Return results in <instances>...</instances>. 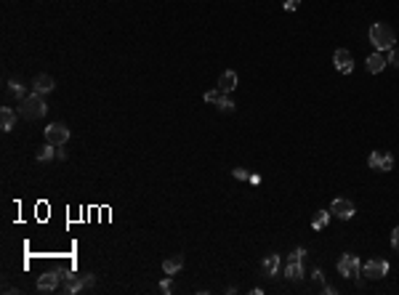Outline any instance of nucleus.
<instances>
[{"label":"nucleus","mask_w":399,"mask_h":295,"mask_svg":"<svg viewBox=\"0 0 399 295\" xmlns=\"http://www.w3.org/2000/svg\"><path fill=\"white\" fill-rule=\"evenodd\" d=\"M338 271H341V277H346V279H357L359 274H362L359 258H357V255H351V253H343L341 261H338Z\"/></svg>","instance_id":"nucleus-3"},{"label":"nucleus","mask_w":399,"mask_h":295,"mask_svg":"<svg viewBox=\"0 0 399 295\" xmlns=\"http://www.w3.org/2000/svg\"><path fill=\"white\" fill-rule=\"evenodd\" d=\"M391 247H394V250H399V226L391 231Z\"/></svg>","instance_id":"nucleus-26"},{"label":"nucleus","mask_w":399,"mask_h":295,"mask_svg":"<svg viewBox=\"0 0 399 295\" xmlns=\"http://www.w3.org/2000/svg\"><path fill=\"white\" fill-rule=\"evenodd\" d=\"M386 271H389V263H386V261L373 258V261H367L365 266H362V277H367V279H381V277H386Z\"/></svg>","instance_id":"nucleus-8"},{"label":"nucleus","mask_w":399,"mask_h":295,"mask_svg":"<svg viewBox=\"0 0 399 295\" xmlns=\"http://www.w3.org/2000/svg\"><path fill=\"white\" fill-rule=\"evenodd\" d=\"M367 165H370V170H381V152H373L367 157Z\"/></svg>","instance_id":"nucleus-21"},{"label":"nucleus","mask_w":399,"mask_h":295,"mask_svg":"<svg viewBox=\"0 0 399 295\" xmlns=\"http://www.w3.org/2000/svg\"><path fill=\"white\" fill-rule=\"evenodd\" d=\"M8 88H11V93H16V96H21V98H24V91H21V83L11 80V83H8Z\"/></svg>","instance_id":"nucleus-24"},{"label":"nucleus","mask_w":399,"mask_h":295,"mask_svg":"<svg viewBox=\"0 0 399 295\" xmlns=\"http://www.w3.org/2000/svg\"><path fill=\"white\" fill-rule=\"evenodd\" d=\"M370 43L375 45V51H391L394 43H397V35H394V29H391L389 24L375 21V24L370 27Z\"/></svg>","instance_id":"nucleus-2"},{"label":"nucleus","mask_w":399,"mask_h":295,"mask_svg":"<svg viewBox=\"0 0 399 295\" xmlns=\"http://www.w3.org/2000/svg\"><path fill=\"white\" fill-rule=\"evenodd\" d=\"M83 285H86V290H91V287L96 285V277L94 274H83Z\"/></svg>","instance_id":"nucleus-25"},{"label":"nucleus","mask_w":399,"mask_h":295,"mask_svg":"<svg viewBox=\"0 0 399 295\" xmlns=\"http://www.w3.org/2000/svg\"><path fill=\"white\" fill-rule=\"evenodd\" d=\"M386 64H389V56H383L381 51H375L373 56H367V72H370V75L383 72V69H386Z\"/></svg>","instance_id":"nucleus-10"},{"label":"nucleus","mask_w":399,"mask_h":295,"mask_svg":"<svg viewBox=\"0 0 399 295\" xmlns=\"http://www.w3.org/2000/svg\"><path fill=\"white\" fill-rule=\"evenodd\" d=\"M181 269H184V258H181V255H171V258L163 261V271L168 277L176 274V271H181Z\"/></svg>","instance_id":"nucleus-16"},{"label":"nucleus","mask_w":399,"mask_h":295,"mask_svg":"<svg viewBox=\"0 0 399 295\" xmlns=\"http://www.w3.org/2000/svg\"><path fill=\"white\" fill-rule=\"evenodd\" d=\"M45 112H48V104H45L43 93H35V91L21 98V104H19V114L24 120H37V117H43Z\"/></svg>","instance_id":"nucleus-1"},{"label":"nucleus","mask_w":399,"mask_h":295,"mask_svg":"<svg viewBox=\"0 0 399 295\" xmlns=\"http://www.w3.org/2000/svg\"><path fill=\"white\" fill-rule=\"evenodd\" d=\"M53 157H56V146H53V144H45L43 149L37 152V160H40V162H51Z\"/></svg>","instance_id":"nucleus-19"},{"label":"nucleus","mask_w":399,"mask_h":295,"mask_svg":"<svg viewBox=\"0 0 399 295\" xmlns=\"http://www.w3.org/2000/svg\"><path fill=\"white\" fill-rule=\"evenodd\" d=\"M232 173H234V178H240V181H248V178H250V173L245 168H234Z\"/></svg>","instance_id":"nucleus-23"},{"label":"nucleus","mask_w":399,"mask_h":295,"mask_svg":"<svg viewBox=\"0 0 399 295\" xmlns=\"http://www.w3.org/2000/svg\"><path fill=\"white\" fill-rule=\"evenodd\" d=\"M330 210H319V213H314V221H311V229L314 231H319V229H325L327 223H330Z\"/></svg>","instance_id":"nucleus-18"},{"label":"nucleus","mask_w":399,"mask_h":295,"mask_svg":"<svg viewBox=\"0 0 399 295\" xmlns=\"http://www.w3.org/2000/svg\"><path fill=\"white\" fill-rule=\"evenodd\" d=\"M330 213H333L335 218H341V221H349L351 215L357 213V207H354V202L346 199V197H335L333 205H330Z\"/></svg>","instance_id":"nucleus-5"},{"label":"nucleus","mask_w":399,"mask_h":295,"mask_svg":"<svg viewBox=\"0 0 399 295\" xmlns=\"http://www.w3.org/2000/svg\"><path fill=\"white\" fill-rule=\"evenodd\" d=\"M301 5V0H285V11H296Z\"/></svg>","instance_id":"nucleus-27"},{"label":"nucleus","mask_w":399,"mask_h":295,"mask_svg":"<svg viewBox=\"0 0 399 295\" xmlns=\"http://www.w3.org/2000/svg\"><path fill=\"white\" fill-rule=\"evenodd\" d=\"M303 255H306V247H298V250L290 255V258H296V261H303Z\"/></svg>","instance_id":"nucleus-29"},{"label":"nucleus","mask_w":399,"mask_h":295,"mask_svg":"<svg viewBox=\"0 0 399 295\" xmlns=\"http://www.w3.org/2000/svg\"><path fill=\"white\" fill-rule=\"evenodd\" d=\"M67 138H70V128H67L64 122H51V125L45 128V141L53 144V146L67 144Z\"/></svg>","instance_id":"nucleus-4"},{"label":"nucleus","mask_w":399,"mask_h":295,"mask_svg":"<svg viewBox=\"0 0 399 295\" xmlns=\"http://www.w3.org/2000/svg\"><path fill=\"white\" fill-rule=\"evenodd\" d=\"M394 168V154L391 152H381V173H389Z\"/></svg>","instance_id":"nucleus-20"},{"label":"nucleus","mask_w":399,"mask_h":295,"mask_svg":"<svg viewBox=\"0 0 399 295\" xmlns=\"http://www.w3.org/2000/svg\"><path fill=\"white\" fill-rule=\"evenodd\" d=\"M277 269H280V255H266L264 263H261V271H264V277H274L277 274Z\"/></svg>","instance_id":"nucleus-15"},{"label":"nucleus","mask_w":399,"mask_h":295,"mask_svg":"<svg viewBox=\"0 0 399 295\" xmlns=\"http://www.w3.org/2000/svg\"><path fill=\"white\" fill-rule=\"evenodd\" d=\"M389 64H394V67H399V48L394 45V48L389 51Z\"/></svg>","instance_id":"nucleus-22"},{"label":"nucleus","mask_w":399,"mask_h":295,"mask_svg":"<svg viewBox=\"0 0 399 295\" xmlns=\"http://www.w3.org/2000/svg\"><path fill=\"white\" fill-rule=\"evenodd\" d=\"M61 290H64V293H80V290H86V285H83V277L67 274L64 279H61Z\"/></svg>","instance_id":"nucleus-11"},{"label":"nucleus","mask_w":399,"mask_h":295,"mask_svg":"<svg viewBox=\"0 0 399 295\" xmlns=\"http://www.w3.org/2000/svg\"><path fill=\"white\" fill-rule=\"evenodd\" d=\"M13 122H16V114H13V109H11V106H3V109H0V128L8 133V130L13 128Z\"/></svg>","instance_id":"nucleus-17"},{"label":"nucleus","mask_w":399,"mask_h":295,"mask_svg":"<svg viewBox=\"0 0 399 295\" xmlns=\"http://www.w3.org/2000/svg\"><path fill=\"white\" fill-rule=\"evenodd\" d=\"M237 88V75L229 69V72H221L218 77V91H224V93H232Z\"/></svg>","instance_id":"nucleus-14"},{"label":"nucleus","mask_w":399,"mask_h":295,"mask_svg":"<svg viewBox=\"0 0 399 295\" xmlns=\"http://www.w3.org/2000/svg\"><path fill=\"white\" fill-rule=\"evenodd\" d=\"M61 279H64V274H59V271H48V274H43L40 279H37V293H53L61 287Z\"/></svg>","instance_id":"nucleus-6"},{"label":"nucleus","mask_w":399,"mask_h":295,"mask_svg":"<svg viewBox=\"0 0 399 295\" xmlns=\"http://www.w3.org/2000/svg\"><path fill=\"white\" fill-rule=\"evenodd\" d=\"M285 277L298 282L303 277V261H296V258H288V266H285Z\"/></svg>","instance_id":"nucleus-13"},{"label":"nucleus","mask_w":399,"mask_h":295,"mask_svg":"<svg viewBox=\"0 0 399 295\" xmlns=\"http://www.w3.org/2000/svg\"><path fill=\"white\" fill-rule=\"evenodd\" d=\"M160 290H163V293H171V290H173V282H171V279H163V282H160Z\"/></svg>","instance_id":"nucleus-28"},{"label":"nucleus","mask_w":399,"mask_h":295,"mask_svg":"<svg viewBox=\"0 0 399 295\" xmlns=\"http://www.w3.org/2000/svg\"><path fill=\"white\" fill-rule=\"evenodd\" d=\"M53 85H56V83H53V77H51V75H37V77H35L32 91H35V93H43V96H45V93H51V91H53Z\"/></svg>","instance_id":"nucleus-12"},{"label":"nucleus","mask_w":399,"mask_h":295,"mask_svg":"<svg viewBox=\"0 0 399 295\" xmlns=\"http://www.w3.org/2000/svg\"><path fill=\"white\" fill-rule=\"evenodd\" d=\"M205 101H208V104H216L218 106V109L221 112H234V104H232V98H226V93L224 91H208V93H205Z\"/></svg>","instance_id":"nucleus-7"},{"label":"nucleus","mask_w":399,"mask_h":295,"mask_svg":"<svg viewBox=\"0 0 399 295\" xmlns=\"http://www.w3.org/2000/svg\"><path fill=\"white\" fill-rule=\"evenodd\" d=\"M333 64H335V69H338L341 75H349L351 69H354V59H351V53L346 48H338L333 53Z\"/></svg>","instance_id":"nucleus-9"}]
</instances>
